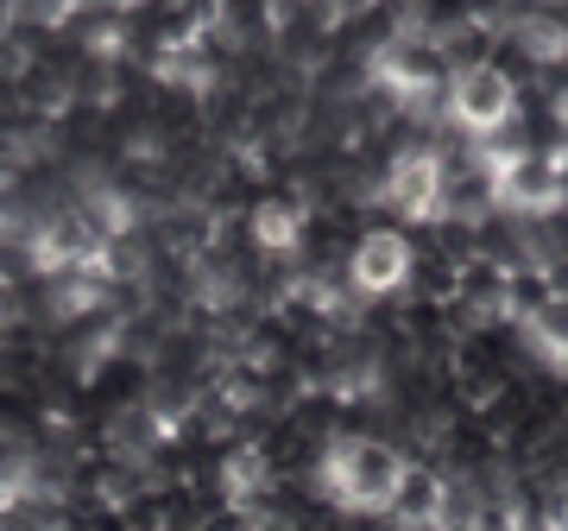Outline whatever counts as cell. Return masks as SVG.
Listing matches in <instances>:
<instances>
[{
	"mask_svg": "<svg viewBox=\"0 0 568 531\" xmlns=\"http://www.w3.org/2000/svg\"><path fill=\"white\" fill-rule=\"evenodd\" d=\"M405 474V455L398 443H379V437H335L316 462V488L335 500L354 519H373V512L392 507V488Z\"/></svg>",
	"mask_w": 568,
	"mask_h": 531,
	"instance_id": "cell-1",
	"label": "cell"
},
{
	"mask_svg": "<svg viewBox=\"0 0 568 531\" xmlns=\"http://www.w3.org/2000/svg\"><path fill=\"white\" fill-rule=\"evenodd\" d=\"M518 82H511L506 63L493 58H474V63H455V82H448V114L480 140V133H493V127H506L511 114H518Z\"/></svg>",
	"mask_w": 568,
	"mask_h": 531,
	"instance_id": "cell-2",
	"label": "cell"
},
{
	"mask_svg": "<svg viewBox=\"0 0 568 531\" xmlns=\"http://www.w3.org/2000/svg\"><path fill=\"white\" fill-rule=\"evenodd\" d=\"M493 197H499V216H511V222H549L562 209V159L549 146L511 159L506 171H493Z\"/></svg>",
	"mask_w": 568,
	"mask_h": 531,
	"instance_id": "cell-3",
	"label": "cell"
},
{
	"mask_svg": "<svg viewBox=\"0 0 568 531\" xmlns=\"http://www.w3.org/2000/svg\"><path fill=\"white\" fill-rule=\"evenodd\" d=\"M379 203L405 222H436V203H443V159L436 146H405L392 152V164L379 171Z\"/></svg>",
	"mask_w": 568,
	"mask_h": 531,
	"instance_id": "cell-4",
	"label": "cell"
},
{
	"mask_svg": "<svg viewBox=\"0 0 568 531\" xmlns=\"http://www.w3.org/2000/svg\"><path fill=\"white\" fill-rule=\"evenodd\" d=\"M410 260H417L410 234H398V228H366L361 241H354V260H347V285H354V298H366V304L398 298L405 279H410Z\"/></svg>",
	"mask_w": 568,
	"mask_h": 531,
	"instance_id": "cell-5",
	"label": "cell"
},
{
	"mask_svg": "<svg viewBox=\"0 0 568 531\" xmlns=\"http://www.w3.org/2000/svg\"><path fill=\"white\" fill-rule=\"evenodd\" d=\"M443 493H448V474L443 469H429V462H405L398 488H392L386 519L398 531H436V519H443Z\"/></svg>",
	"mask_w": 568,
	"mask_h": 531,
	"instance_id": "cell-6",
	"label": "cell"
},
{
	"mask_svg": "<svg viewBox=\"0 0 568 531\" xmlns=\"http://www.w3.org/2000/svg\"><path fill=\"white\" fill-rule=\"evenodd\" d=\"M246 234H253V247H260L265 260H284V253H297L310 234V209L304 197H265L260 209H253V222H246Z\"/></svg>",
	"mask_w": 568,
	"mask_h": 531,
	"instance_id": "cell-7",
	"label": "cell"
},
{
	"mask_svg": "<svg viewBox=\"0 0 568 531\" xmlns=\"http://www.w3.org/2000/svg\"><path fill=\"white\" fill-rule=\"evenodd\" d=\"M215 488H222V507H234V512L260 507L265 493L278 488V474H272V462H265V443H234V450L222 455Z\"/></svg>",
	"mask_w": 568,
	"mask_h": 531,
	"instance_id": "cell-8",
	"label": "cell"
},
{
	"mask_svg": "<svg viewBox=\"0 0 568 531\" xmlns=\"http://www.w3.org/2000/svg\"><path fill=\"white\" fill-rule=\"evenodd\" d=\"M13 317H20V285H13V279L0 272V329L13 323Z\"/></svg>",
	"mask_w": 568,
	"mask_h": 531,
	"instance_id": "cell-9",
	"label": "cell"
},
{
	"mask_svg": "<svg viewBox=\"0 0 568 531\" xmlns=\"http://www.w3.org/2000/svg\"><path fill=\"white\" fill-rule=\"evenodd\" d=\"M556 525H562V531H568V507H556Z\"/></svg>",
	"mask_w": 568,
	"mask_h": 531,
	"instance_id": "cell-10",
	"label": "cell"
},
{
	"mask_svg": "<svg viewBox=\"0 0 568 531\" xmlns=\"http://www.w3.org/2000/svg\"><path fill=\"white\" fill-rule=\"evenodd\" d=\"M0 44H7V13H0Z\"/></svg>",
	"mask_w": 568,
	"mask_h": 531,
	"instance_id": "cell-11",
	"label": "cell"
}]
</instances>
